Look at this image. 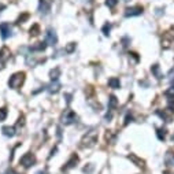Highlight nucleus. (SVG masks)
Returning <instances> with one entry per match:
<instances>
[{"label": "nucleus", "instance_id": "nucleus-2", "mask_svg": "<svg viewBox=\"0 0 174 174\" xmlns=\"http://www.w3.org/2000/svg\"><path fill=\"white\" fill-rule=\"evenodd\" d=\"M23 82H25V73L18 71V73H14L10 77V80H8V87H10L11 89H19L22 85H23Z\"/></svg>", "mask_w": 174, "mask_h": 174}, {"label": "nucleus", "instance_id": "nucleus-4", "mask_svg": "<svg viewBox=\"0 0 174 174\" xmlns=\"http://www.w3.org/2000/svg\"><path fill=\"white\" fill-rule=\"evenodd\" d=\"M19 163L22 164L23 167H26V169H29V167L34 166V163H36V156H34V154L32 152H26L23 155V156L19 159Z\"/></svg>", "mask_w": 174, "mask_h": 174}, {"label": "nucleus", "instance_id": "nucleus-10", "mask_svg": "<svg viewBox=\"0 0 174 174\" xmlns=\"http://www.w3.org/2000/svg\"><path fill=\"white\" fill-rule=\"evenodd\" d=\"M39 10L41 14H48L51 10V4L48 3V0H39Z\"/></svg>", "mask_w": 174, "mask_h": 174}, {"label": "nucleus", "instance_id": "nucleus-6", "mask_svg": "<svg viewBox=\"0 0 174 174\" xmlns=\"http://www.w3.org/2000/svg\"><path fill=\"white\" fill-rule=\"evenodd\" d=\"M162 47L164 49L174 48V36L172 33H164L162 37Z\"/></svg>", "mask_w": 174, "mask_h": 174}, {"label": "nucleus", "instance_id": "nucleus-19", "mask_svg": "<svg viewBox=\"0 0 174 174\" xmlns=\"http://www.w3.org/2000/svg\"><path fill=\"white\" fill-rule=\"evenodd\" d=\"M59 89H61V84L59 81H52V84L49 85V93H58Z\"/></svg>", "mask_w": 174, "mask_h": 174}, {"label": "nucleus", "instance_id": "nucleus-12", "mask_svg": "<svg viewBox=\"0 0 174 174\" xmlns=\"http://www.w3.org/2000/svg\"><path fill=\"white\" fill-rule=\"evenodd\" d=\"M107 84H108V87L112 88V89H119V88H121V81H119V78H117V77H111Z\"/></svg>", "mask_w": 174, "mask_h": 174}, {"label": "nucleus", "instance_id": "nucleus-17", "mask_svg": "<svg viewBox=\"0 0 174 174\" xmlns=\"http://www.w3.org/2000/svg\"><path fill=\"white\" fill-rule=\"evenodd\" d=\"M156 114L160 117L162 119H164L166 122H172V115H170L169 112H167V110H163V111H160V110H158Z\"/></svg>", "mask_w": 174, "mask_h": 174}, {"label": "nucleus", "instance_id": "nucleus-1", "mask_svg": "<svg viewBox=\"0 0 174 174\" xmlns=\"http://www.w3.org/2000/svg\"><path fill=\"white\" fill-rule=\"evenodd\" d=\"M97 141V132L92 129V130L87 132V134H84V137L81 138V148H89L93 147Z\"/></svg>", "mask_w": 174, "mask_h": 174}, {"label": "nucleus", "instance_id": "nucleus-31", "mask_svg": "<svg viewBox=\"0 0 174 174\" xmlns=\"http://www.w3.org/2000/svg\"><path fill=\"white\" fill-rule=\"evenodd\" d=\"M95 169V166H93V164L92 163H89V166H85L84 167V173H87V174H91V173H92V170Z\"/></svg>", "mask_w": 174, "mask_h": 174}, {"label": "nucleus", "instance_id": "nucleus-38", "mask_svg": "<svg viewBox=\"0 0 174 174\" xmlns=\"http://www.w3.org/2000/svg\"><path fill=\"white\" fill-rule=\"evenodd\" d=\"M173 91H174V82H173Z\"/></svg>", "mask_w": 174, "mask_h": 174}, {"label": "nucleus", "instance_id": "nucleus-32", "mask_svg": "<svg viewBox=\"0 0 174 174\" xmlns=\"http://www.w3.org/2000/svg\"><path fill=\"white\" fill-rule=\"evenodd\" d=\"M132 119H133V118H132V115H130V114H128V115H126V119H125V125H128Z\"/></svg>", "mask_w": 174, "mask_h": 174}, {"label": "nucleus", "instance_id": "nucleus-36", "mask_svg": "<svg viewBox=\"0 0 174 174\" xmlns=\"http://www.w3.org/2000/svg\"><path fill=\"white\" fill-rule=\"evenodd\" d=\"M163 174H173V173H170V172H164Z\"/></svg>", "mask_w": 174, "mask_h": 174}, {"label": "nucleus", "instance_id": "nucleus-30", "mask_svg": "<svg viewBox=\"0 0 174 174\" xmlns=\"http://www.w3.org/2000/svg\"><path fill=\"white\" fill-rule=\"evenodd\" d=\"M28 18H29V14H28V12H25V14H22L19 18H18V21H17V23H23L25 21L28 19Z\"/></svg>", "mask_w": 174, "mask_h": 174}, {"label": "nucleus", "instance_id": "nucleus-34", "mask_svg": "<svg viewBox=\"0 0 174 174\" xmlns=\"http://www.w3.org/2000/svg\"><path fill=\"white\" fill-rule=\"evenodd\" d=\"M66 102H67V103L71 102V96H70V95H66Z\"/></svg>", "mask_w": 174, "mask_h": 174}, {"label": "nucleus", "instance_id": "nucleus-27", "mask_svg": "<svg viewBox=\"0 0 174 174\" xmlns=\"http://www.w3.org/2000/svg\"><path fill=\"white\" fill-rule=\"evenodd\" d=\"M102 32H103L104 36H108L110 32H111V23H108V22H107V23H104V26L102 28Z\"/></svg>", "mask_w": 174, "mask_h": 174}, {"label": "nucleus", "instance_id": "nucleus-5", "mask_svg": "<svg viewBox=\"0 0 174 174\" xmlns=\"http://www.w3.org/2000/svg\"><path fill=\"white\" fill-rule=\"evenodd\" d=\"M45 43L48 45H56L58 44V36H56V32L52 28L47 29V32H45Z\"/></svg>", "mask_w": 174, "mask_h": 174}, {"label": "nucleus", "instance_id": "nucleus-26", "mask_svg": "<svg viewBox=\"0 0 174 174\" xmlns=\"http://www.w3.org/2000/svg\"><path fill=\"white\" fill-rule=\"evenodd\" d=\"M156 136L160 141H163L166 138V129H158L156 130Z\"/></svg>", "mask_w": 174, "mask_h": 174}, {"label": "nucleus", "instance_id": "nucleus-14", "mask_svg": "<svg viewBox=\"0 0 174 174\" xmlns=\"http://www.w3.org/2000/svg\"><path fill=\"white\" fill-rule=\"evenodd\" d=\"M47 45H48L47 43H37L36 45L30 47V51H33V52H43V51H45Z\"/></svg>", "mask_w": 174, "mask_h": 174}, {"label": "nucleus", "instance_id": "nucleus-22", "mask_svg": "<svg viewBox=\"0 0 174 174\" xmlns=\"http://www.w3.org/2000/svg\"><path fill=\"white\" fill-rule=\"evenodd\" d=\"M166 95H167V106H169L167 110L174 111V95H172V93H166Z\"/></svg>", "mask_w": 174, "mask_h": 174}, {"label": "nucleus", "instance_id": "nucleus-8", "mask_svg": "<svg viewBox=\"0 0 174 174\" xmlns=\"http://www.w3.org/2000/svg\"><path fill=\"white\" fill-rule=\"evenodd\" d=\"M78 163V155L77 154H73L70 156V159L66 162V164L62 167V172H67V170L73 169V167H75V164Z\"/></svg>", "mask_w": 174, "mask_h": 174}, {"label": "nucleus", "instance_id": "nucleus-18", "mask_svg": "<svg viewBox=\"0 0 174 174\" xmlns=\"http://www.w3.org/2000/svg\"><path fill=\"white\" fill-rule=\"evenodd\" d=\"M129 159H130L132 162H134V163H136V166H138V167H141V169H144V160L138 159V158L136 156V155L130 154V155H129Z\"/></svg>", "mask_w": 174, "mask_h": 174}, {"label": "nucleus", "instance_id": "nucleus-9", "mask_svg": "<svg viewBox=\"0 0 174 174\" xmlns=\"http://www.w3.org/2000/svg\"><path fill=\"white\" fill-rule=\"evenodd\" d=\"M143 14V7L140 6H136V7H130V8H126L125 10V17H137V15Z\"/></svg>", "mask_w": 174, "mask_h": 174}, {"label": "nucleus", "instance_id": "nucleus-24", "mask_svg": "<svg viewBox=\"0 0 174 174\" xmlns=\"http://www.w3.org/2000/svg\"><path fill=\"white\" fill-rule=\"evenodd\" d=\"M75 47H77V44L75 43H69L67 45H66V48H65V52L66 53H73L75 51Z\"/></svg>", "mask_w": 174, "mask_h": 174}, {"label": "nucleus", "instance_id": "nucleus-16", "mask_svg": "<svg viewBox=\"0 0 174 174\" xmlns=\"http://www.w3.org/2000/svg\"><path fill=\"white\" fill-rule=\"evenodd\" d=\"M49 77H51L52 81H58L59 77H61V69H59V67L52 69V70L49 71Z\"/></svg>", "mask_w": 174, "mask_h": 174}, {"label": "nucleus", "instance_id": "nucleus-11", "mask_svg": "<svg viewBox=\"0 0 174 174\" xmlns=\"http://www.w3.org/2000/svg\"><path fill=\"white\" fill-rule=\"evenodd\" d=\"M11 56V51L8 49V47H3L2 49H0V62L2 63H6L10 59Z\"/></svg>", "mask_w": 174, "mask_h": 174}, {"label": "nucleus", "instance_id": "nucleus-13", "mask_svg": "<svg viewBox=\"0 0 174 174\" xmlns=\"http://www.w3.org/2000/svg\"><path fill=\"white\" fill-rule=\"evenodd\" d=\"M2 132H3V134L7 136V137H12V136H15V133H17L14 126H3Z\"/></svg>", "mask_w": 174, "mask_h": 174}, {"label": "nucleus", "instance_id": "nucleus-15", "mask_svg": "<svg viewBox=\"0 0 174 174\" xmlns=\"http://www.w3.org/2000/svg\"><path fill=\"white\" fill-rule=\"evenodd\" d=\"M117 106H118V99H117V96L111 95L108 99V110L110 111H114L117 108Z\"/></svg>", "mask_w": 174, "mask_h": 174}, {"label": "nucleus", "instance_id": "nucleus-29", "mask_svg": "<svg viewBox=\"0 0 174 174\" xmlns=\"http://www.w3.org/2000/svg\"><path fill=\"white\" fill-rule=\"evenodd\" d=\"M117 3H118V0H106V6L108 8H114L117 6Z\"/></svg>", "mask_w": 174, "mask_h": 174}, {"label": "nucleus", "instance_id": "nucleus-21", "mask_svg": "<svg viewBox=\"0 0 174 174\" xmlns=\"http://www.w3.org/2000/svg\"><path fill=\"white\" fill-rule=\"evenodd\" d=\"M164 163L167 164V166H174V154L173 152H167L166 156H164Z\"/></svg>", "mask_w": 174, "mask_h": 174}, {"label": "nucleus", "instance_id": "nucleus-3", "mask_svg": "<svg viewBox=\"0 0 174 174\" xmlns=\"http://www.w3.org/2000/svg\"><path fill=\"white\" fill-rule=\"evenodd\" d=\"M61 121L63 125H73L75 121H77V114H75L73 110L70 108H67V110H65V112L62 114V118H61Z\"/></svg>", "mask_w": 174, "mask_h": 174}, {"label": "nucleus", "instance_id": "nucleus-35", "mask_svg": "<svg viewBox=\"0 0 174 174\" xmlns=\"http://www.w3.org/2000/svg\"><path fill=\"white\" fill-rule=\"evenodd\" d=\"M37 174H47V170H41V172H39Z\"/></svg>", "mask_w": 174, "mask_h": 174}, {"label": "nucleus", "instance_id": "nucleus-33", "mask_svg": "<svg viewBox=\"0 0 174 174\" xmlns=\"http://www.w3.org/2000/svg\"><path fill=\"white\" fill-rule=\"evenodd\" d=\"M167 77H169V78H174V69H172V70L167 73Z\"/></svg>", "mask_w": 174, "mask_h": 174}, {"label": "nucleus", "instance_id": "nucleus-23", "mask_svg": "<svg viewBox=\"0 0 174 174\" xmlns=\"http://www.w3.org/2000/svg\"><path fill=\"white\" fill-rule=\"evenodd\" d=\"M106 141L110 144H114L115 143V134L112 133V130H107L106 133Z\"/></svg>", "mask_w": 174, "mask_h": 174}, {"label": "nucleus", "instance_id": "nucleus-28", "mask_svg": "<svg viewBox=\"0 0 174 174\" xmlns=\"http://www.w3.org/2000/svg\"><path fill=\"white\" fill-rule=\"evenodd\" d=\"M7 118V108H0V122L2 121H4V119Z\"/></svg>", "mask_w": 174, "mask_h": 174}, {"label": "nucleus", "instance_id": "nucleus-20", "mask_svg": "<svg viewBox=\"0 0 174 174\" xmlns=\"http://www.w3.org/2000/svg\"><path fill=\"white\" fill-rule=\"evenodd\" d=\"M151 71H152V74L158 78V80H160V78H162V73H160L159 65H152V66H151Z\"/></svg>", "mask_w": 174, "mask_h": 174}, {"label": "nucleus", "instance_id": "nucleus-37", "mask_svg": "<svg viewBox=\"0 0 174 174\" xmlns=\"http://www.w3.org/2000/svg\"><path fill=\"white\" fill-rule=\"evenodd\" d=\"M123 2H126V3H128V2H129V0H123Z\"/></svg>", "mask_w": 174, "mask_h": 174}, {"label": "nucleus", "instance_id": "nucleus-7", "mask_svg": "<svg viewBox=\"0 0 174 174\" xmlns=\"http://www.w3.org/2000/svg\"><path fill=\"white\" fill-rule=\"evenodd\" d=\"M0 36H2L3 40L8 39V37L11 36V26H10V23H7V22L0 23Z\"/></svg>", "mask_w": 174, "mask_h": 174}, {"label": "nucleus", "instance_id": "nucleus-25", "mask_svg": "<svg viewBox=\"0 0 174 174\" xmlns=\"http://www.w3.org/2000/svg\"><path fill=\"white\" fill-rule=\"evenodd\" d=\"M39 34H40V26L37 23H34L30 28V36H39Z\"/></svg>", "mask_w": 174, "mask_h": 174}]
</instances>
